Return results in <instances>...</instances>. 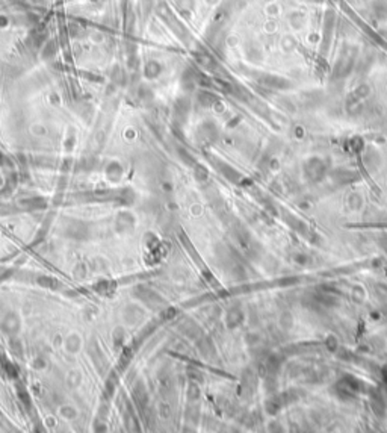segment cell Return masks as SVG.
Masks as SVG:
<instances>
[{
    "label": "cell",
    "mask_w": 387,
    "mask_h": 433,
    "mask_svg": "<svg viewBox=\"0 0 387 433\" xmlns=\"http://www.w3.org/2000/svg\"><path fill=\"white\" fill-rule=\"evenodd\" d=\"M55 50H56L55 44H53V43H49V44L46 46V49H44V56H46V58H49L50 55H53V53H55Z\"/></svg>",
    "instance_id": "6da1fadb"
}]
</instances>
